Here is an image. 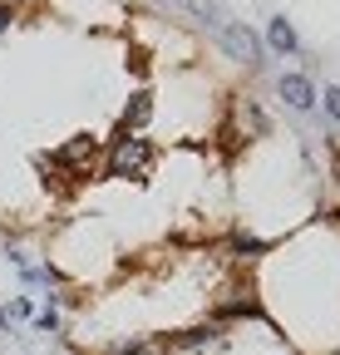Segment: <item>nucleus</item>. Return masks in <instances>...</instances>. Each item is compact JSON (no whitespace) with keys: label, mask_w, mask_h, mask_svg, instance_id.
<instances>
[{"label":"nucleus","mask_w":340,"mask_h":355,"mask_svg":"<svg viewBox=\"0 0 340 355\" xmlns=\"http://www.w3.org/2000/svg\"><path fill=\"white\" fill-rule=\"evenodd\" d=\"M276 99H281L291 114H316V84H311V74L281 69V74H276Z\"/></svg>","instance_id":"obj_5"},{"label":"nucleus","mask_w":340,"mask_h":355,"mask_svg":"<svg viewBox=\"0 0 340 355\" xmlns=\"http://www.w3.org/2000/svg\"><path fill=\"white\" fill-rule=\"evenodd\" d=\"M207 40L217 44V50H222L237 69H251V74H257V69L267 64V44H262V35L251 30L247 20H237V15H222L217 25L207 30Z\"/></svg>","instance_id":"obj_3"},{"label":"nucleus","mask_w":340,"mask_h":355,"mask_svg":"<svg viewBox=\"0 0 340 355\" xmlns=\"http://www.w3.org/2000/svg\"><path fill=\"white\" fill-rule=\"evenodd\" d=\"M39 168L55 173V183L79 188V183H89V178L104 168V139L99 133H74V139H64L55 153L39 158Z\"/></svg>","instance_id":"obj_2"},{"label":"nucleus","mask_w":340,"mask_h":355,"mask_svg":"<svg viewBox=\"0 0 340 355\" xmlns=\"http://www.w3.org/2000/svg\"><path fill=\"white\" fill-rule=\"evenodd\" d=\"M316 104L325 109V119H335V123H340V84H325V89H316Z\"/></svg>","instance_id":"obj_9"},{"label":"nucleus","mask_w":340,"mask_h":355,"mask_svg":"<svg viewBox=\"0 0 340 355\" xmlns=\"http://www.w3.org/2000/svg\"><path fill=\"white\" fill-rule=\"evenodd\" d=\"M153 94H148V89H134V94H129V104H123V114H118V128H129V133H143L148 128V119H153Z\"/></svg>","instance_id":"obj_7"},{"label":"nucleus","mask_w":340,"mask_h":355,"mask_svg":"<svg viewBox=\"0 0 340 355\" xmlns=\"http://www.w3.org/2000/svg\"><path fill=\"white\" fill-rule=\"evenodd\" d=\"M158 168V144L148 139V133H129L118 128L114 139L104 144V178H114V183H148Z\"/></svg>","instance_id":"obj_1"},{"label":"nucleus","mask_w":340,"mask_h":355,"mask_svg":"<svg viewBox=\"0 0 340 355\" xmlns=\"http://www.w3.org/2000/svg\"><path fill=\"white\" fill-rule=\"evenodd\" d=\"M163 6H173L178 15H188L193 25H202V30H212L227 10H222V0H163Z\"/></svg>","instance_id":"obj_8"},{"label":"nucleus","mask_w":340,"mask_h":355,"mask_svg":"<svg viewBox=\"0 0 340 355\" xmlns=\"http://www.w3.org/2000/svg\"><path fill=\"white\" fill-rule=\"evenodd\" d=\"M267 50L271 55H281V60H296V55H301V35H296V25L286 20V15H271L267 20Z\"/></svg>","instance_id":"obj_6"},{"label":"nucleus","mask_w":340,"mask_h":355,"mask_svg":"<svg viewBox=\"0 0 340 355\" xmlns=\"http://www.w3.org/2000/svg\"><path fill=\"white\" fill-rule=\"evenodd\" d=\"M227 355H296L291 340L271 326V321H251V326H237V331H222V345Z\"/></svg>","instance_id":"obj_4"}]
</instances>
